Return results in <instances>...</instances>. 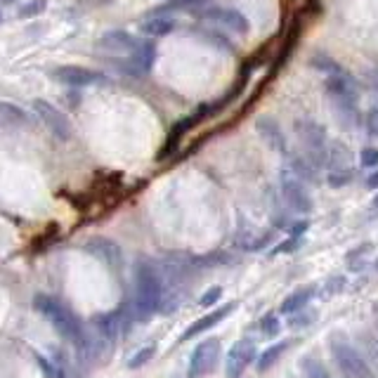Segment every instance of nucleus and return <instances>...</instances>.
I'll use <instances>...</instances> for the list:
<instances>
[{"instance_id":"obj_1","label":"nucleus","mask_w":378,"mask_h":378,"mask_svg":"<svg viewBox=\"0 0 378 378\" xmlns=\"http://www.w3.org/2000/svg\"><path fill=\"white\" fill-rule=\"evenodd\" d=\"M97 48L106 52L121 71L133 76L146 74L154 66V61H156V45L151 41L130 36L128 31H106L99 38Z\"/></svg>"},{"instance_id":"obj_2","label":"nucleus","mask_w":378,"mask_h":378,"mask_svg":"<svg viewBox=\"0 0 378 378\" xmlns=\"http://www.w3.org/2000/svg\"><path fill=\"white\" fill-rule=\"evenodd\" d=\"M164 303V274L156 262L140 258L135 262V303L133 314L137 319H149Z\"/></svg>"},{"instance_id":"obj_3","label":"nucleus","mask_w":378,"mask_h":378,"mask_svg":"<svg viewBox=\"0 0 378 378\" xmlns=\"http://www.w3.org/2000/svg\"><path fill=\"white\" fill-rule=\"evenodd\" d=\"M34 307L52 324V327H55V331H57L61 338H64V341L74 343L76 348L83 350V345H86V338L88 336H86V331H83L81 322L76 319V314L69 310V307L57 303L55 298L43 296V293L34 298Z\"/></svg>"},{"instance_id":"obj_4","label":"nucleus","mask_w":378,"mask_h":378,"mask_svg":"<svg viewBox=\"0 0 378 378\" xmlns=\"http://www.w3.org/2000/svg\"><path fill=\"white\" fill-rule=\"evenodd\" d=\"M327 345L331 357H334L345 378H378L374 369L369 367V359H364V354L354 348L352 341L343 331H331Z\"/></svg>"},{"instance_id":"obj_5","label":"nucleus","mask_w":378,"mask_h":378,"mask_svg":"<svg viewBox=\"0 0 378 378\" xmlns=\"http://www.w3.org/2000/svg\"><path fill=\"white\" fill-rule=\"evenodd\" d=\"M324 90H327L331 104H334V109L338 111L341 121L352 123V119H357L359 86L348 69L341 74L324 76Z\"/></svg>"},{"instance_id":"obj_6","label":"nucleus","mask_w":378,"mask_h":378,"mask_svg":"<svg viewBox=\"0 0 378 378\" xmlns=\"http://www.w3.org/2000/svg\"><path fill=\"white\" fill-rule=\"evenodd\" d=\"M296 135L300 144H303V154L307 159L312 161L314 166L319 168H327V156H329V135H327V128L322 126L319 121L314 119H298L296 121Z\"/></svg>"},{"instance_id":"obj_7","label":"nucleus","mask_w":378,"mask_h":378,"mask_svg":"<svg viewBox=\"0 0 378 378\" xmlns=\"http://www.w3.org/2000/svg\"><path fill=\"white\" fill-rule=\"evenodd\" d=\"M279 187H282V197L293 211L300 215H310L314 211V199L307 189V184L303 180H298L291 171H282L279 177Z\"/></svg>"},{"instance_id":"obj_8","label":"nucleus","mask_w":378,"mask_h":378,"mask_svg":"<svg viewBox=\"0 0 378 378\" xmlns=\"http://www.w3.org/2000/svg\"><path fill=\"white\" fill-rule=\"evenodd\" d=\"M220 352H222V345H220V338H206L194 348L189 357V378H202L206 374H211L215 364H218L220 359Z\"/></svg>"},{"instance_id":"obj_9","label":"nucleus","mask_w":378,"mask_h":378,"mask_svg":"<svg viewBox=\"0 0 378 378\" xmlns=\"http://www.w3.org/2000/svg\"><path fill=\"white\" fill-rule=\"evenodd\" d=\"M253 362H258V348L251 338H239L225 359V378H242Z\"/></svg>"},{"instance_id":"obj_10","label":"nucleus","mask_w":378,"mask_h":378,"mask_svg":"<svg viewBox=\"0 0 378 378\" xmlns=\"http://www.w3.org/2000/svg\"><path fill=\"white\" fill-rule=\"evenodd\" d=\"M206 119H208V111H206V104H202L197 111H192V114H187V116H182L180 121H177L171 128V133H168V137H166V144L161 146L159 161H166L168 156H173V154L177 151V146H180V142H182V137L187 133H192V130H194L199 123L206 121Z\"/></svg>"},{"instance_id":"obj_11","label":"nucleus","mask_w":378,"mask_h":378,"mask_svg":"<svg viewBox=\"0 0 378 378\" xmlns=\"http://www.w3.org/2000/svg\"><path fill=\"white\" fill-rule=\"evenodd\" d=\"M34 111L38 114V119L43 121V126L48 128L50 133L57 137V140H61V142L71 140V135H74L71 123H69V119L57 109L55 104L45 102V99H36V102H34Z\"/></svg>"},{"instance_id":"obj_12","label":"nucleus","mask_w":378,"mask_h":378,"mask_svg":"<svg viewBox=\"0 0 378 378\" xmlns=\"http://www.w3.org/2000/svg\"><path fill=\"white\" fill-rule=\"evenodd\" d=\"M204 19L213 21V24L227 29L229 34H237V36H246L251 31V24H249V19H246V14L239 12L237 7H222V5L208 7V10L204 12Z\"/></svg>"},{"instance_id":"obj_13","label":"nucleus","mask_w":378,"mask_h":378,"mask_svg":"<svg viewBox=\"0 0 378 378\" xmlns=\"http://www.w3.org/2000/svg\"><path fill=\"white\" fill-rule=\"evenodd\" d=\"M237 307H239L237 300H232V303H225V305L213 307L211 312L204 314V317H199L197 322H192L189 327L182 331L180 341H182V343H187V341H192V338H197V336L206 334V331H211L213 327H218V324H220L222 319H227L229 314H232V312L237 310Z\"/></svg>"},{"instance_id":"obj_14","label":"nucleus","mask_w":378,"mask_h":378,"mask_svg":"<svg viewBox=\"0 0 378 378\" xmlns=\"http://www.w3.org/2000/svg\"><path fill=\"white\" fill-rule=\"evenodd\" d=\"M52 76H55V81L64 83V86H74V88L104 83V76L99 71H92V69H86V66H74V64L57 66L55 71H52Z\"/></svg>"},{"instance_id":"obj_15","label":"nucleus","mask_w":378,"mask_h":378,"mask_svg":"<svg viewBox=\"0 0 378 378\" xmlns=\"http://www.w3.org/2000/svg\"><path fill=\"white\" fill-rule=\"evenodd\" d=\"M256 130H258V135L262 137V142H265L269 149L279 151L282 156H289L287 135H284L282 126L272 116H258L256 119Z\"/></svg>"},{"instance_id":"obj_16","label":"nucleus","mask_w":378,"mask_h":378,"mask_svg":"<svg viewBox=\"0 0 378 378\" xmlns=\"http://www.w3.org/2000/svg\"><path fill=\"white\" fill-rule=\"evenodd\" d=\"M86 251L90 253V256H95L97 260H102L104 265H109L111 269H121V265H123V253L119 249V244H114L111 239L92 237V239H88Z\"/></svg>"},{"instance_id":"obj_17","label":"nucleus","mask_w":378,"mask_h":378,"mask_svg":"<svg viewBox=\"0 0 378 378\" xmlns=\"http://www.w3.org/2000/svg\"><path fill=\"white\" fill-rule=\"evenodd\" d=\"M317 296H319V287H317V284H305V287L293 289L289 296L282 300L279 314H284V317H291V314H296L300 310H305V307H310V303Z\"/></svg>"},{"instance_id":"obj_18","label":"nucleus","mask_w":378,"mask_h":378,"mask_svg":"<svg viewBox=\"0 0 378 378\" xmlns=\"http://www.w3.org/2000/svg\"><path fill=\"white\" fill-rule=\"evenodd\" d=\"M140 29H142V34H146L149 38H164V36L173 34V31L177 29V19L173 17V14L156 10L142 21Z\"/></svg>"},{"instance_id":"obj_19","label":"nucleus","mask_w":378,"mask_h":378,"mask_svg":"<svg viewBox=\"0 0 378 378\" xmlns=\"http://www.w3.org/2000/svg\"><path fill=\"white\" fill-rule=\"evenodd\" d=\"M289 171L298 177V180H303L305 184L310 182V184H317L322 182V177H319V168L312 164L310 159L305 156V154H289Z\"/></svg>"},{"instance_id":"obj_20","label":"nucleus","mask_w":378,"mask_h":378,"mask_svg":"<svg viewBox=\"0 0 378 378\" xmlns=\"http://www.w3.org/2000/svg\"><path fill=\"white\" fill-rule=\"evenodd\" d=\"M291 348V341H279L274 345H269V348H265L260 354H258V362H256V369L258 374H267L269 369H272L277 362L282 359V354L287 352Z\"/></svg>"},{"instance_id":"obj_21","label":"nucleus","mask_w":378,"mask_h":378,"mask_svg":"<svg viewBox=\"0 0 378 378\" xmlns=\"http://www.w3.org/2000/svg\"><path fill=\"white\" fill-rule=\"evenodd\" d=\"M327 168L336 171V168H352V151L348 144L334 140L329 144V156H327Z\"/></svg>"},{"instance_id":"obj_22","label":"nucleus","mask_w":378,"mask_h":378,"mask_svg":"<svg viewBox=\"0 0 378 378\" xmlns=\"http://www.w3.org/2000/svg\"><path fill=\"white\" fill-rule=\"evenodd\" d=\"M26 111L10 102H0V126H24Z\"/></svg>"},{"instance_id":"obj_23","label":"nucleus","mask_w":378,"mask_h":378,"mask_svg":"<svg viewBox=\"0 0 378 378\" xmlns=\"http://www.w3.org/2000/svg\"><path fill=\"white\" fill-rule=\"evenodd\" d=\"M258 329H260V334L265 338H277L282 334L284 324H282L279 314H277V312H265L260 317V322H258Z\"/></svg>"},{"instance_id":"obj_24","label":"nucleus","mask_w":378,"mask_h":378,"mask_svg":"<svg viewBox=\"0 0 378 378\" xmlns=\"http://www.w3.org/2000/svg\"><path fill=\"white\" fill-rule=\"evenodd\" d=\"M317 319H319V310L310 305V307H305V310L291 314L287 324H289V329H307V327H312Z\"/></svg>"},{"instance_id":"obj_25","label":"nucleus","mask_w":378,"mask_h":378,"mask_svg":"<svg viewBox=\"0 0 378 378\" xmlns=\"http://www.w3.org/2000/svg\"><path fill=\"white\" fill-rule=\"evenodd\" d=\"M354 175H357L354 168H336V171L327 173V184L329 187H334V189L348 187V184L354 182Z\"/></svg>"},{"instance_id":"obj_26","label":"nucleus","mask_w":378,"mask_h":378,"mask_svg":"<svg viewBox=\"0 0 378 378\" xmlns=\"http://www.w3.org/2000/svg\"><path fill=\"white\" fill-rule=\"evenodd\" d=\"M310 64L317 69V71H322L324 76H331V74H341L345 71V69L338 64V61L334 57L324 55V52H314V57L310 59Z\"/></svg>"},{"instance_id":"obj_27","label":"nucleus","mask_w":378,"mask_h":378,"mask_svg":"<svg viewBox=\"0 0 378 378\" xmlns=\"http://www.w3.org/2000/svg\"><path fill=\"white\" fill-rule=\"evenodd\" d=\"M300 369H303V374L307 378H334L317 357H303L300 359Z\"/></svg>"},{"instance_id":"obj_28","label":"nucleus","mask_w":378,"mask_h":378,"mask_svg":"<svg viewBox=\"0 0 378 378\" xmlns=\"http://www.w3.org/2000/svg\"><path fill=\"white\" fill-rule=\"evenodd\" d=\"M345 287H348V279H345L343 274H334L324 282V287L319 289V296L322 298H334V296H338V293H343Z\"/></svg>"},{"instance_id":"obj_29","label":"nucleus","mask_w":378,"mask_h":378,"mask_svg":"<svg viewBox=\"0 0 378 378\" xmlns=\"http://www.w3.org/2000/svg\"><path fill=\"white\" fill-rule=\"evenodd\" d=\"M156 352H159V348H156L154 343L144 345V348H140V350L133 354V357L128 359V369H140V367H144V364H149V362L156 357Z\"/></svg>"},{"instance_id":"obj_30","label":"nucleus","mask_w":378,"mask_h":378,"mask_svg":"<svg viewBox=\"0 0 378 378\" xmlns=\"http://www.w3.org/2000/svg\"><path fill=\"white\" fill-rule=\"evenodd\" d=\"M359 343L364 345V352L369 354V359L378 364V336L372 334V331H359Z\"/></svg>"},{"instance_id":"obj_31","label":"nucleus","mask_w":378,"mask_h":378,"mask_svg":"<svg viewBox=\"0 0 378 378\" xmlns=\"http://www.w3.org/2000/svg\"><path fill=\"white\" fill-rule=\"evenodd\" d=\"M38 364H41V369H43L48 378H66L64 367H61L59 362H50V359H45V357H38Z\"/></svg>"},{"instance_id":"obj_32","label":"nucleus","mask_w":378,"mask_h":378,"mask_svg":"<svg viewBox=\"0 0 378 378\" xmlns=\"http://www.w3.org/2000/svg\"><path fill=\"white\" fill-rule=\"evenodd\" d=\"M359 164L362 168H378V146H364L359 154Z\"/></svg>"},{"instance_id":"obj_33","label":"nucleus","mask_w":378,"mask_h":378,"mask_svg":"<svg viewBox=\"0 0 378 378\" xmlns=\"http://www.w3.org/2000/svg\"><path fill=\"white\" fill-rule=\"evenodd\" d=\"M300 246H303V239H296V237H289L287 242H282V244H277L274 246V251H272V256H282V253H296Z\"/></svg>"},{"instance_id":"obj_34","label":"nucleus","mask_w":378,"mask_h":378,"mask_svg":"<svg viewBox=\"0 0 378 378\" xmlns=\"http://www.w3.org/2000/svg\"><path fill=\"white\" fill-rule=\"evenodd\" d=\"M220 298H222V287H213V289H208L202 298H199V305L202 307H218Z\"/></svg>"},{"instance_id":"obj_35","label":"nucleus","mask_w":378,"mask_h":378,"mask_svg":"<svg viewBox=\"0 0 378 378\" xmlns=\"http://www.w3.org/2000/svg\"><path fill=\"white\" fill-rule=\"evenodd\" d=\"M206 0H168L166 5H161L159 10L161 12H171V10H187V7H194V5H202Z\"/></svg>"},{"instance_id":"obj_36","label":"nucleus","mask_w":378,"mask_h":378,"mask_svg":"<svg viewBox=\"0 0 378 378\" xmlns=\"http://www.w3.org/2000/svg\"><path fill=\"white\" fill-rule=\"evenodd\" d=\"M45 10V0H29L26 5H21L17 14L19 17H34V14H41Z\"/></svg>"},{"instance_id":"obj_37","label":"nucleus","mask_w":378,"mask_h":378,"mask_svg":"<svg viewBox=\"0 0 378 378\" xmlns=\"http://www.w3.org/2000/svg\"><path fill=\"white\" fill-rule=\"evenodd\" d=\"M364 128L369 135L378 140V106H372V109L364 114Z\"/></svg>"},{"instance_id":"obj_38","label":"nucleus","mask_w":378,"mask_h":378,"mask_svg":"<svg viewBox=\"0 0 378 378\" xmlns=\"http://www.w3.org/2000/svg\"><path fill=\"white\" fill-rule=\"evenodd\" d=\"M374 249V244L372 242H364V244H359V246H354V249L348 253V256H345V260H348L350 262V265H352V262L354 260H357V258H364L367 256V253L369 251H372Z\"/></svg>"},{"instance_id":"obj_39","label":"nucleus","mask_w":378,"mask_h":378,"mask_svg":"<svg viewBox=\"0 0 378 378\" xmlns=\"http://www.w3.org/2000/svg\"><path fill=\"white\" fill-rule=\"evenodd\" d=\"M272 239H274V232H265L262 237H258L256 242L246 244V251H262V249H265V246H267L269 242H272Z\"/></svg>"},{"instance_id":"obj_40","label":"nucleus","mask_w":378,"mask_h":378,"mask_svg":"<svg viewBox=\"0 0 378 378\" xmlns=\"http://www.w3.org/2000/svg\"><path fill=\"white\" fill-rule=\"evenodd\" d=\"M310 229V220H300L296 225L289 227V237H296V239H303V234Z\"/></svg>"},{"instance_id":"obj_41","label":"nucleus","mask_w":378,"mask_h":378,"mask_svg":"<svg viewBox=\"0 0 378 378\" xmlns=\"http://www.w3.org/2000/svg\"><path fill=\"white\" fill-rule=\"evenodd\" d=\"M364 184L369 189H376L378 192V168L372 173V175H367V180H364Z\"/></svg>"},{"instance_id":"obj_42","label":"nucleus","mask_w":378,"mask_h":378,"mask_svg":"<svg viewBox=\"0 0 378 378\" xmlns=\"http://www.w3.org/2000/svg\"><path fill=\"white\" fill-rule=\"evenodd\" d=\"M372 314H374V322H376V329H378V300H374V305H372Z\"/></svg>"},{"instance_id":"obj_43","label":"nucleus","mask_w":378,"mask_h":378,"mask_svg":"<svg viewBox=\"0 0 378 378\" xmlns=\"http://www.w3.org/2000/svg\"><path fill=\"white\" fill-rule=\"evenodd\" d=\"M372 88H374L376 95H378V74H374V76H372Z\"/></svg>"},{"instance_id":"obj_44","label":"nucleus","mask_w":378,"mask_h":378,"mask_svg":"<svg viewBox=\"0 0 378 378\" xmlns=\"http://www.w3.org/2000/svg\"><path fill=\"white\" fill-rule=\"evenodd\" d=\"M372 206H374V208H378V194H376V197L372 199Z\"/></svg>"},{"instance_id":"obj_45","label":"nucleus","mask_w":378,"mask_h":378,"mask_svg":"<svg viewBox=\"0 0 378 378\" xmlns=\"http://www.w3.org/2000/svg\"><path fill=\"white\" fill-rule=\"evenodd\" d=\"M374 267H376V272H378V256H376V260H374Z\"/></svg>"},{"instance_id":"obj_46","label":"nucleus","mask_w":378,"mask_h":378,"mask_svg":"<svg viewBox=\"0 0 378 378\" xmlns=\"http://www.w3.org/2000/svg\"><path fill=\"white\" fill-rule=\"evenodd\" d=\"M0 21H3V14H0Z\"/></svg>"}]
</instances>
